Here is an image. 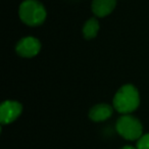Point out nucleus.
<instances>
[{"mask_svg":"<svg viewBox=\"0 0 149 149\" xmlns=\"http://www.w3.org/2000/svg\"><path fill=\"white\" fill-rule=\"evenodd\" d=\"M140 103L138 90L133 85H125L113 98L114 108L120 113H130L137 109Z\"/></svg>","mask_w":149,"mask_h":149,"instance_id":"f257e3e1","label":"nucleus"},{"mask_svg":"<svg viewBox=\"0 0 149 149\" xmlns=\"http://www.w3.org/2000/svg\"><path fill=\"white\" fill-rule=\"evenodd\" d=\"M19 17L28 26L36 27L43 24L46 19V10L43 4L37 0H26L19 6Z\"/></svg>","mask_w":149,"mask_h":149,"instance_id":"f03ea898","label":"nucleus"},{"mask_svg":"<svg viewBox=\"0 0 149 149\" xmlns=\"http://www.w3.org/2000/svg\"><path fill=\"white\" fill-rule=\"evenodd\" d=\"M118 134L128 140H136L142 135V125L132 116H123L116 123Z\"/></svg>","mask_w":149,"mask_h":149,"instance_id":"7ed1b4c3","label":"nucleus"},{"mask_svg":"<svg viewBox=\"0 0 149 149\" xmlns=\"http://www.w3.org/2000/svg\"><path fill=\"white\" fill-rule=\"evenodd\" d=\"M17 53L22 57L31 58L36 56L41 50V43L34 37H26L19 40L15 46Z\"/></svg>","mask_w":149,"mask_h":149,"instance_id":"20e7f679","label":"nucleus"},{"mask_svg":"<svg viewBox=\"0 0 149 149\" xmlns=\"http://www.w3.org/2000/svg\"><path fill=\"white\" fill-rule=\"evenodd\" d=\"M23 111V106L17 101L7 100L1 104L0 107V122L2 125L13 123L19 116Z\"/></svg>","mask_w":149,"mask_h":149,"instance_id":"39448f33","label":"nucleus"},{"mask_svg":"<svg viewBox=\"0 0 149 149\" xmlns=\"http://www.w3.org/2000/svg\"><path fill=\"white\" fill-rule=\"evenodd\" d=\"M116 5V0H93L92 11L98 17H104L112 13Z\"/></svg>","mask_w":149,"mask_h":149,"instance_id":"423d86ee","label":"nucleus"},{"mask_svg":"<svg viewBox=\"0 0 149 149\" xmlns=\"http://www.w3.org/2000/svg\"><path fill=\"white\" fill-rule=\"evenodd\" d=\"M113 109L108 104H97L90 109L89 116L94 122H102L110 118Z\"/></svg>","mask_w":149,"mask_h":149,"instance_id":"0eeeda50","label":"nucleus"},{"mask_svg":"<svg viewBox=\"0 0 149 149\" xmlns=\"http://www.w3.org/2000/svg\"><path fill=\"white\" fill-rule=\"evenodd\" d=\"M98 31H99V23L97 22V19L93 17L86 22L83 28V35L85 39L91 40L97 36Z\"/></svg>","mask_w":149,"mask_h":149,"instance_id":"6e6552de","label":"nucleus"},{"mask_svg":"<svg viewBox=\"0 0 149 149\" xmlns=\"http://www.w3.org/2000/svg\"><path fill=\"white\" fill-rule=\"evenodd\" d=\"M137 149H149V134H146L139 139Z\"/></svg>","mask_w":149,"mask_h":149,"instance_id":"1a4fd4ad","label":"nucleus"},{"mask_svg":"<svg viewBox=\"0 0 149 149\" xmlns=\"http://www.w3.org/2000/svg\"><path fill=\"white\" fill-rule=\"evenodd\" d=\"M122 149H135V148L132 146H125V147H123Z\"/></svg>","mask_w":149,"mask_h":149,"instance_id":"9d476101","label":"nucleus"}]
</instances>
